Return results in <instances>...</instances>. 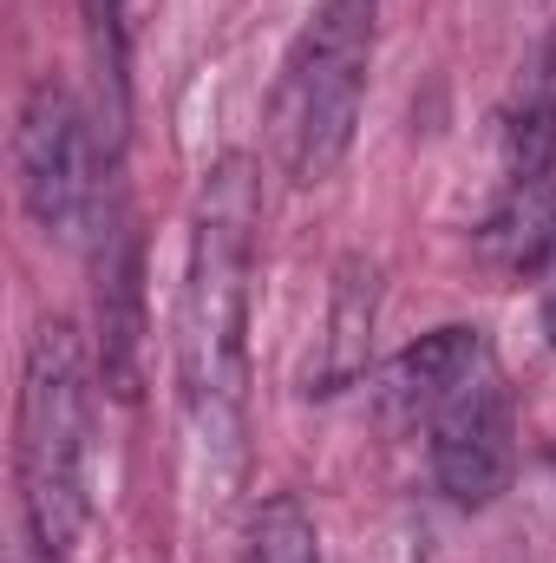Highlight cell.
<instances>
[{"label":"cell","instance_id":"5","mask_svg":"<svg viewBox=\"0 0 556 563\" xmlns=\"http://www.w3.org/2000/svg\"><path fill=\"white\" fill-rule=\"evenodd\" d=\"M432 478L458 511H485L511 492L518 478V420H511V394L498 380V361L485 374H471L465 387H452L432 413Z\"/></svg>","mask_w":556,"mask_h":563},{"label":"cell","instance_id":"6","mask_svg":"<svg viewBox=\"0 0 556 563\" xmlns=\"http://www.w3.org/2000/svg\"><path fill=\"white\" fill-rule=\"evenodd\" d=\"M99 334H105V387L119 400L138 394V236L125 217H112L99 250Z\"/></svg>","mask_w":556,"mask_h":563},{"label":"cell","instance_id":"3","mask_svg":"<svg viewBox=\"0 0 556 563\" xmlns=\"http://www.w3.org/2000/svg\"><path fill=\"white\" fill-rule=\"evenodd\" d=\"M380 40V0H321L301 40L288 46L276 79V157L281 170L308 190L341 170L354 151V125L367 106V66Z\"/></svg>","mask_w":556,"mask_h":563},{"label":"cell","instance_id":"1","mask_svg":"<svg viewBox=\"0 0 556 563\" xmlns=\"http://www.w3.org/2000/svg\"><path fill=\"white\" fill-rule=\"evenodd\" d=\"M256 164L223 157L197 197L190 223V269H184V308H177V374L190 439L203 459V478L216 498L243 478V387H249V276H256Z\"/></svg>","mask_w":556,"mask_h":563},{"label":"cell","instance_id":"8","mask_svg":"<svg viewBox=\"0 0 556 563\" xmlns=\"http://www.w3.org/2000/svg\"><path fill=\"white\" fill-rule=\"evenodd\" d=\"M374 314H380V276H374V263L367 256H341L334 301H327V361H321V387L314 394H341L347 380L367 374Z\"/></svg>","mask_w":556,"mask_h":563},{"label":"cell","instance_id":"4","mask_svg":"<svg viewBox=\"0 0 556 563\" xmlns=\"http://www.w3.org/2000/svg\"><path fill=\"white\" fill-rule=\"evenodd\" d=\"M13 177H20V203L26 217L53 236L73 230L86 217V203L99 197V170H92V139L79 119V99L66 92V79H33L13 119Z\"/></svg>","mask_w":556,"mask_h":563},{"label":"cell","instance_id":"10","mask_svg":"<svg viewBox=\"0 0 556 563\" xmlns=\"http://www.w3.org/2000/svg\"><path fill=\"white\" fill-rule=\"evenodd\" d=\"M243 563H321V531L294 492H276L256 505L249 538H243Z\"/></svg>","mask_w":556,"mask_h":563},{"label":"cell","instance_id":"11","mask_svg":"<svg viewBox=\"0 0 556 563\" xmlns=\"http://www.w3.org/2000/svg\"><path fill=\"white\" fill-rule=\"evenodd\" d=\"M544 334H551V347H556V276H551V288H544Z\"/></svg>","mask_w":556,"mask_h":563},{"label":"cell","instance_id":"9","mask_svg":"<svg viewBox=\"0 0 556 563\" xmlns=\"http://www.w3.org/2000/svg\"><path fill=\"white\" fill-rule=\"evenodd\" d=\"M485 250L504 263V269H537L556 256V177L537 170V177H518L504 210L485 223Z\"/></svg>","mask_w":556,"mask_h":563},{"label":"cell","instance_id":"2","mask_svg":"<svg viewBox=\"0 0 556 563\" xmlns=\"http://www.w3.org/2000/svg\"><path fill=\"white\" fill-rule=\"evenodd\" d=\"M86 459H92V387H86V347L66 314H46L26 341V374H20V511L40 563H66L92 492H86Z\"/></svg>","mask_w":556,"mask_h":563},{"label":"cell","instance_id":"7","mask_svg":"<svg viewBox=\"0 0 556 563\" xmlns=\"http://www.w3.org/2000/svg\"><path fill=\"white\" fill-rule=\"evenodd\" d=\"M485 367H491L485 328H465V321L432 328V334H419L413 347L387 367V400L407 407V413H432L452 387H465V380L485 374Z\"/></svg>","mask_w":556,"mask_h":563}]
</instances>
